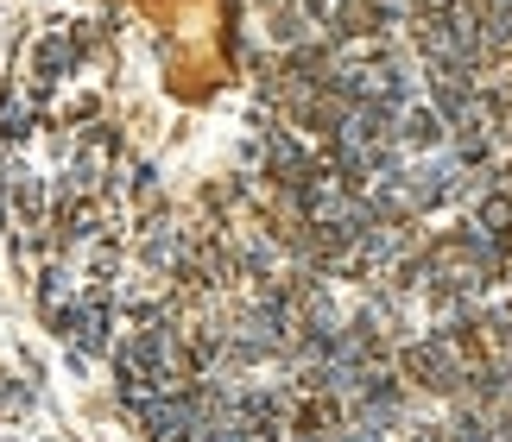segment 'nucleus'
<instances>
[{"label": "nucleus", "instance_id": "f257e3e1", "mask_svg": "<svg viewBox=\"0 0 512 442\" xmlns=\"http://www.w3.org/2000/svg\"><path fill=\"white\" fill-rule=\"evenodd\" d=\"M57 329H64V341H76L83 354L108 348V297L102 291H95V297H76L70 310H57Z\"/></svg>", "mask_w": 512, "mask_h": 442}]
</instances>
